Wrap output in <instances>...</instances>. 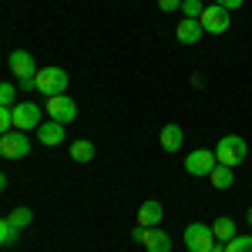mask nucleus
I'll use <instances>...</instances> for the list:
<instances>
[{
    "label": "nucleus",
    "mask_w": 252,
    "mask_h": 252,
    "mask_svg": "<svg viewBox=\"0 0 252 252\" xmlns=\"http://www.w3.org/2000/svg\"><path fill=\"white\" fill-rule=\"evenodd\" d=\"M198 24H202V31H205V34H225L232 20H229V10H225V7L212 3V7H205V10H202Z\"/></svg>",
    "instance_id": "nucleus-8"
},
{
    "label": "nucleus",
    "mask_w": 252,
    "mask_h": 252,
    "mask_svg": "<svg viewBox=\"0 0 252 252\" xmlns=\"http://www.w3.org/2000/svg\"><path fill=\"white\" fill-rule=\"evenodd\" d=\"M44 111L51 115V121H61V125H71L78 118V104L71 101L67 94H54L44 101Z\"/></svg>",
    "instance_id": "nucleus-6"
},
{
    "label": "nucleus",
    "mask_w": 252,
    "mask_h": 252,
    "mask_svg": "<svg viewBox=\"0 0 252 252\" xmlns=\"http://www.w3.org/2000/svg\"><path fill=\"white\" fill-rule=\"evenodd\" d=\"M205 31H202V24L192 17H182L178 24H175V40L178 44H185V47H192V44H198V37H202Z\"/></svg>",
    "instance_id": "nucleus-11"
},
{
    "label": "nucleus",
    "mask_w": 252,
    "mask_h": 252,
    "mask_svg": "<svg viewBox=\"0 0 252 252\" xmlns=\"http://www.w3.org/2000/svg\"><path fill=\"white\" fill-rule=\"evenodd\" d=\"M158 10H165V14H175V10H182V0H158Z\"/></svg>",
    "instance_id": "nucleus-24"
},
{
    "label": "nucleus",
    "mask_w": 252,
    "mask_h": 252,
    "mask_svg": "<svg viewBox=\"0 0 252 252\" xmlns=\"http://www.w3.org/2000/svg\"><path fill=\"white\" fill-rule=\"evenodd\" d=\"M209 182H212L215 189H232V168H225V165H215L212 172H209Z\"/></svg>",
    "instance_id": "nucleus-18"
},
{
    "label": "nucleus",
    "mask_w": 252,
    "mask_h": 252,
    "mask_svg": "<svg viewBox=\"0 0 252 252\" xmlns=\"http://www.w3.org/2000/svg\"><path fill=\"white\" fill-rule=\"evenodd\" d=\"M246 219H249V225H252V209H249V215H246Z\"/></svg>",
    "instance_id": "nucleus-28"
},
{
    "label": "nucleus",
    "mask_w": 252,
    "mask_h": 252,
    "mask_svg": "<svg viewBox=\"0 0 252 252\" xmlns=\"http://www.w3.org/2000/svg\"><path fill=\"white\" fill-rule=\"evenodd\" d=\"M64 125L61 121H40V128H37V141L40 145H47V148H54V145H61L64 141Z\"/></svg>",
    "instance_id": "nucleus-12"
},
{
    "label": "nucleus",
    "mask_w": 252,
    "mask_h": 252,
    "mask_svg": "<svg viewBox=\"0 0 252 252\" xmlns=\"http://www.w3.org/2000/svg\"><path fill=\"white\" fill-rule=\"evenodd\" d=\"M14 128V108H3L0 104V135H7Z\"/></svg>",
    "instance_id": "nucleus-23"
},
{
    "label": "nucleus",
    "mask_w": 252,
    "mask_h": 252,
    "mask_svg": "<svg viewBox=\"0 0 252 252\" xmlns=\"http://www.w3.org/2000/svg\"><path fill=\"white\" fill-rule=\"evenodd\" d=\"M212 235H215V242H222V246H225V242H229V239H235V222L232 219H229V215H222V219H215L212 222Z\"/></svg>",
    "instance_id": "nucleus-16"
},
{
    "label": "nucleus",
    "mask_w": 252,
    "mask_h": 252,
    "mask_svg": "<svg viewBox=\"0 0 252 252\" xmlns=\"http://www.w3.org/2000/svg\"><path fill=\"white\" fill-rule=\"evenodd\" d=\"M158 145H161L168 155H175V152L185 145V135H182V128H178V125H165V128H161V135H158Z\"/></svg>",
    "instance_id": "nucleus-14"
},
{
    "label": "nucleus",
    "mask_w": 252,
    "mask_h": 252,
    "mask_svg": "<svg viewBox=\"0 0 252 252\" xmlns=\"http://www.w3.org/2000/svg\"><path fill=\"white\" fill-rule=\"evenodd\" d=\"M209 252H225V246H222V242H215V246H212Z\"/></svg>",
    "instance_id": "nucleus-26"
},
{
    "label": "nucleus",
    "mask_w": 252,
    "mask_h": 252,
    "mask_svg": "<svg viewBox=\"0 0 252 252\" xmlns=\"http://www.w3.org/2000/svg\"><path fill=\"white\" fill-rule=\"evenodd\" d=\"M17 97V84H10V81H0V104L3 108H10V101Z\"/></svg>",
    "instance_id": "nucleus-22"
},
{
    "label": "nucleus",
    "mask_w": 252,
    "mask_h": 252,
    "mask_svg": "<svg viewBox=\"0 0 252 252\" xmlns=\"http://www.w3.org/2000/svg\"><path fill=\"white\" fill-rule=\"evenodd\" d=\"M71 158H74L78 165L94 161V141H91V138H78V141L71 145Z\"/></svg>",
    "instance_id": "nucleus-15"
},
{
    "label": "nucleus",
    "mask_w": 252,
    "mask_h": 252,
    "mask_svg": "<svg viewBox=\"0 0 252 252\" xmlns=\"http://www.w3.org/2000/svg\"><path fill=\"white\" fill-rule=\"evenodd\" d=\"M202 10H205V3H202V0H182V17L198 20V17H202Z\"/></svg>",
    "instance_id": "nucleus-20"
},
{
    "label": "nucleus",
    "mask_w": 252,
    "mask_h": 252,
    "mask_svg": "<svg viewBox=\"0 0 252 252\" xmlns=\"http://www.w3.org/2000/svg\"><path fill=\"white\" fill-rule=\"evenodd\" d=\"M3 189H7V175L0 172V192H3Z\"/></svg>",
    "instance_id": "nucleus-27"
},
{
    "label": "nucleus",
    "mask_w": 252,
    "mask_h": 252,
    "mask_svg": "<svg viewBox=\"0 0 252 252\" xmlns=\"http://www.w3.org/2000/svg\"><path fill=\"white\" fill-rule=\"evenodd\" d=\"M212 152H215V158H219V165L235 168V165H242V161H246L249 145H246V138H239V135H222Z\"/></svg>",
    "instance_id": "nucleus-1"
},
{
    "label": "nucleus",
    "mask_w": 252,
    "mask_h": 252,
    "mask_svg": "<svg viewBox=\"0 0 252 252\" xmlns=\"http://www.w3.org/2000/svg\"><path fill=\"white\" fill-rule=\"evenodd\" d=\"M161 219H165L161 202H155V198L141 202V209H138V225H161Z\"/></svg>",
    "instance_id": "nucleus-13"
},
{
    "label": "nucleus",
    "mask_w": 252,
    "mask_h": 252,
    "mask_svg": "<svg viewBox=\"0 0 252 252\" xmlns=\"http://www.w3.org/2000/svg\"><path fill=\"white\" fill-rule=\"evenodd\" d=\"M182 242H185V249H189V252H209L215 246L212 225H205V222H192V225H185Z\"/></svg>",
    "instance_id": "nucleus-4"
},
{
    "label": "nucleus",
    "mask_w": 252,
    "mask_h": 252,
    "mask_svg": "<svg viewBox=\"0 0 252 252\" xmlns=\"http://www.w3.org/2000/svg\"><path fill=\"white\" fill-rule=\"evenodd\" d=\"M7 222H10L14 229H27V225L34 222V212H31L27 205H17V209H10V215H7Z\"/></svg>",
    "instance_id": "nucleus-17"
},
{
    "label": "nucleus",
    "mask_w": 252,
    "mask_h": 252,
    "mask_svg": "<svg viewBox=\"0 0 252 252\" xmlns=\"http://www.w3.org/2000/svg\"><path fill=\"white\" fill-rule=\"evenodd\" d=\"M34 81H37V91L44 97H54V94H67L71 74L64 67H58V64H51V67H40L37 74H34Z\"/></svg>",
    "instance_id": "nucleus-2"
},
{
    "label": "nucleus",
    "mask_w": 252,
    "mask_h": 252,
    "mask_svg": "<svg viewBox=\"0 0 252 252\" xmlns=\"http://www.w3.org/2000/svg\"><path fill=\"white\" fill-rule=\"evenodd\" d=\"M27 152H31L27 131H7V135H0V155L3 158H24Z\"/></svg>",
    "instance_id": "nucleus-9"
},
{
    "label": "nucleus",
    "mask_w": 252,
    "mask_h": 252,
    "mask_svg": "<svg viewBox=\"0 0 252 252\" xmlns=\"http://www.w3.org/2000/svg\"><path fill=\"white\" fill-rule=\"evenodd\" d=\"M215 165H219V158H215L212 148H195V152L185 155V172L192 175V178H209V172H212Z\"/></svg>",
    "instance_id": "nucleus-5"
},
{
    "label": "nucleus",
    "mask_w": 252,
    "mask_h": 252,
    "mask_svg": "<svg viewBox=\"0 0 252 252\" xmlns=\"http://www.w3.org/2000/svg\"><path fill=\"white\" fill-rule=\"evenodd\" d=\"M17 232H20V229H14L7 219H0V246H10V242H17Z\"/></svg>",
    "instance_id": "nucleus-21"
},
{
    "label": "nucleus",
    "mask_w": 252,
    "mask_h": 252,
    "mask_svg": "<svg viewBox=\"0 0 252 252\" xmlns=\"http://www.w3.org/2000/svg\"><path fill=\"white\" fill-rule=\"evenodd\" d=\"M212 3H219V7H225V10H239L246 0H212Z\"/></svg>",
    "instance_id": "nucleus-25"
},
{
    "label": "nucleus",
    "mask_w": 252,
    "mask_h": 252,
    "mask_svg": "<svg viewBox=\"0 0 252 252\" xmlns=\"http://www.w3.org/2000/svg\"><path fill=\"white\" fill-rule=\"evenodd\" d=\"M10 74H14L17 81L37 74V64H34V58H31V51H24V47L10 51Z\"/></svg>",
    "instance_id": "nucleus-10"
},
{
    "label": "nucleus",
    "mask_w": 252,
    "mask_h": 252,
    "mask_svg": "<svg viewBox=\"0 0 252 252\" xmlns=\"http://www.w3.org/2000/svg\"><path fill=\"white\" fill-rule=\"evenodd\" d=\"M40 108L34 101H20L14 104V131H37L40 128Z\"/></svg>",
    "instance_id": "nucleus-7"
},
{
    "label": "nucleus",
    "mask_w": 252,
    "mask_h": 252,
    "mask_svg": "<svg viewBox=\"0 0 252 252\" xmlns=\"http://www.w3.org/2000/svg\"><path fill=\"white\" fill-rule=\"evenodd\" d=\"M131 239L138 246H145V252H172V235L165 229H158V225H138L131 232Z\"/></svg>",
    "instance_id": "nucleus-3"
},
{
    "label": "nucleus",
    "mask_w": 252,
    "mask_h": 252,
    "mask_svg": "<svg viewBox=\"0 0 252 252\" xmlns=\"http://www.w3.org/2000/svg\"><path fill=\"white\" fill-rule=\"evenodd\" d=\"M225 252H252V235H235L225 242Z\"/></svg>",
    "instance_id": "nucleus-19"
}]
</instances>
